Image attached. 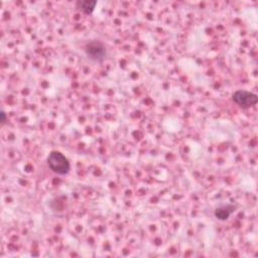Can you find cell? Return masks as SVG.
Returning a JSON list of instances; mask_svg holds the SVG:
<instances>
[{"instance_id":"obj_3","label":"cell","mask_w":258,"mask_h":258,"mask_svg":"<svg viewBox=\"0 0 258 258\" xmlns=\"http://www.w3.org/2000/svg\"><path fill=\"white\" fill-rule=\"evenodd\" d=\"M85 53L90 60H94V62H102L107 55V51L104 43L99 40H93L85 47Z\"/></svg>"},{"instance_id":"obj_4","label":"cell","mask_w":258,"mask_h":258,"mask_svg":"<svg viewBox=\"0 0 258 258\" xmlns=\"http://www.w3.org/2000/svg\"><path fill=\"white\" fill-rule=\"evenodd\" d=\"M235 207L232 205H224L219 208H217L214 212L215 217L220 221H226L228 220L232 213H234Z\"/></svg>"},{"instance_id":"obj_6","label":"cell","mask_w":258,"mask_h":258,"mask_svg":"<svg viewBox=\"0 0 258 258\" xmlns=\"http://www.w3.org/2000/svg\"><path fill=\"white\" fill-rule=\"evenodd\" d=\"M0 115H1V124H4L5 121H6V115H5V112L4 111H1V113H0Z\"/></svg>"},{"instance_id":"obj_1","label":"cell","mask_w":258,"mask_h":258,"mask_svg":"<svg viewBox=\"0 0 258 258\" xmlns=\"http://www.w3.org/2000/svg\"><path fill=\"white\" fill-rule=\"evenodd\" d=\"M49 168L57 175L65 176L70 172V162L68 159L60 151H52L48 157Z\"/></svg>"},{"instance_id":"obj_5","label":"cell","mask_w":258,"mask_h":258,"mask_svg":"<svg viewBox=\"0 0 258 258\" xmlns=\"http://www.w3.org/2000/svg\"><path fill=\"white\" fill-rule=\"evenodd\" d=\"M96 5H97V1H95V0H79V1H77V3H76L77 8H79L82 12H84L87 15L93 13Z\"/></svg>"},{"instance_id":"obj_2","label":"cell","mask_w":258,"mask_h":258,"mask_svg":"<svg viewBox=\"0 0 258 258\" xmlns=\"http://www.w3.org/2000/svg\"><path fill=\"white\" fill-rule=\"evenodd\" d=\"M232 99L242 109H248L252 107L258 101V97L256 94L246 90L236 91L232 96Z\"/></svg>"}]
</instances>
